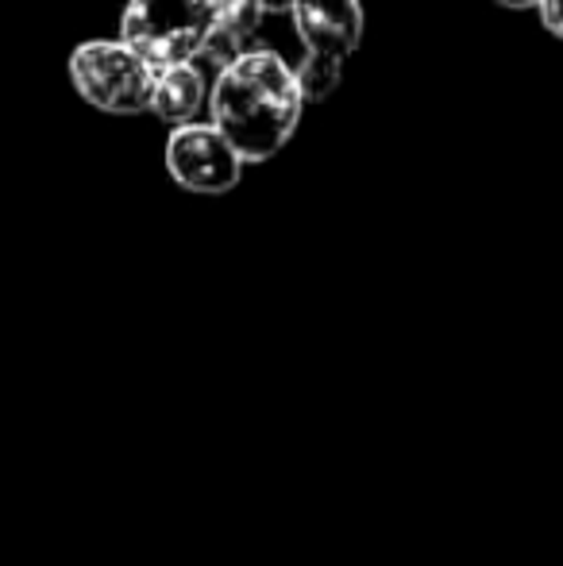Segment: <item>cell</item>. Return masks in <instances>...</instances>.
<instances>
[{
    "mask_svg": "<svg viewBox=\"0 0 563 566\" xmlns=\"http://www.w3.org/2000/svg\"><path fill=\"white\" fill-rule=\"evenodd\" d=\"M70 82L85 105L108 116H139L150 108L155 70L121 39H90L70 54Z\"/></svg>",
    "mask_w": 563,
    "mask_h": 566,
    "instance_id": "3",
    "label": "cell"
},
{
    "mask_svg": "<svg viewBox=\"0 0 563 566\" xmlns=\"http://www.w3.org/2000/svg\"><path fill=\"white\" fill-rule=\"evenodd\" d=\"M217 0H128L121 15V43L150 70L186 66L209 39Z\"/></svg>",
    "mask_w": 563,
    "mask_h": 566,
    "instance_id": "2",
    "label": "cell"
},
{
    "mask_svg": "<svg viewBox=\"0 0 563 566\" xmlns=\"http://www.w3.org/2000/svg\"><path fill=\"white\" fill-rule=\"evenodd\" d=\"M293 28H298L305 51L344 59L355 54L363 39V8L359 0H293Z\"/></svg>",
    "mask_w": 563,
    "mask_h": 566,
    "instance_id": "5",
    "label": "cell"
},
{
    "mask_svg": "<svg viewBox=\"0 0 563 566\" xmlns=\"http://www.w3.org/2000/svg\"><path fill=\"white\" fill-rule=\"evenodd\" d=\"M166 170L189 193L220 197L240 186L243 158L217 124H178L166 139Z\"/></svg>",
    "mask_w": 563,
    "mask_h": 566,
    "instance_id": "4",
    "label": "cell"
},
{
    "mask_svg": "<svg viewBox=\"0 0 563 566\" xmlns=\"http://www.w3.org/2000/svg\"><path fill=\"white\" fill-rule=\"evenodd\" d=\"M209 101L205 93V74L186 62V66H170V70H155V93H150V113L163 124H189L201 113V105Z\"/></svg>",
    "mask_w": 563,
    "mask_h": 566,
    "instance_id": "7",
    "label": "cell"
},
{
    "mask_svg": "<svg viewBox=\"0 0 563 566\" xmlns=\"http://www.w3.org/2000/svg\"><path fill=\"white\" fill-rule=\"evenodd\" d=\"M541 23L549 28V35L563 39V0H541Z\"/></svg>",
    "mask_w": 563,
    "mask_h": 566,
    "instance_id": "9",
    "label": "cell"
},
{
    "mask_svg": "<svg viewBox=\"0 0 563 566\" xmlns=\"http://www.w3.org/2000/svg\"><path fill=\"white\" fill-rule=\"evenodd\" d=\"M298 77V90H301V101H324L336 93L340 77H344V59H332V54H316V51H305L301 66L293 70Z\"/></svg>",
    "mask_w": 563,
    "mask_h": 566,
    "instance_id": "8",
    "label": "cell"
},
{
    "mask_svg": "<svg viewBox=\"0 0 563 566\" xmlns=\"http://www.w3.org/2000/svg\"><path fill=\"white\" fill-rule=\"evenodd\" d=\"M256 4L263 8V12H290L293 0H256Z\"/></svg>",
    "mask_w": 563,
    "mask_h": 566,
    "instance_id": "10",
    "label": "cell"
},
{
    "mask_svg": "<svg viewBox=\"0 0 563 566\" xmlns=\"http://www.w3.org/2000/svg\"><path fill=\"white\" fill-rule=\"evenodd\" d=\"M209 105L212 124L243 163H267L293 139L305 101L282 54L251 46L217 74Z\"/></svg>",
    "mask_w": 563,
    "mask_h": 566,
    "instance_id": "1",
    "label": "cell"
},
{
    "mask_svg": "<svg viewBox=\"0 0 563 566\" xmlns=\"http://www.w3.org/2000/svg\"><path fill=\"white\" fill-rule=\"evenodd\" d=\"M494 4L513 8V12H521V8H536V4H541V0H494Z\"/></svg>",
    "mask_w": 563,
    "mask_h": 566,
    "instance_id": "11",
    "label": "cell"
},
{
    "mask_svg": "<svg viewBox=\"0 0 563 566\" xmlns=\"http://www.w3.org/2000/svg\"><path fill=\"white\" fill-rule=\"evenodd\" d=\"M259 23H263V8H259L256 0H217V15H212L209 39H205L197 59L225 70L228 62H236L243 51L256 46Z\"/></svg>",
    "mask_w": 563,
    "mask_h": 566,
    "instance_id": "6",
    "label": "cell"
}]
</instances>
